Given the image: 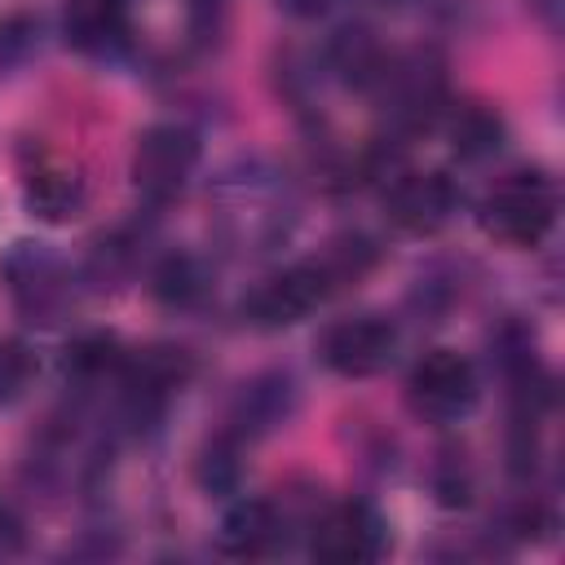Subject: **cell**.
I'll return each mask as SVG.
<instances>
[{"label": "cell", "instance_id": "3957f363", "mask_svg": "<svg viewBox=\"0 0 565 565\" xmlns=\"http://www.w3.org/2000/svg\"><path fill=\"white\" fill-rule=\"evenodd\" d=\"M335 291L331 274L322 260H300L291 269L269 274L247 300H243V318L260 331H278V327H296L300 318H309L327 296Z\"/></svg>", "mask_w": 565, "mask_h": 565}, {"label": "cell", "instance_id": "e0dca14e", "mask_svg": "<svg viewBox=\"0 0 565 565\" xmlns=\"http://www.w3.org/2000/svg\"><path fill=\"white\" fill-rule=\"evenodd\" d=\"M31 371H35L31 353L18 340H0V406L13 402L31 384Z\"/></svg>", "mask_w": 565, "mask_h": 565}, {"label": "cell", "instance_id": "ba28073f", "mask_svg": "<svg viewBox=\"0 0 565 565\" xmlns=\"http://www.w3.org/2000/svg\"><path fill=\"white\" fill-rule=\"evenodd\" d=\"M66 44L106 57L128 44V0H71L62 13Z\"/></svg>", "mask_w": 565, "mask_h": 565}, {"label": "cell", "instance_id": "52a82bcc", "mask_svg": "<svg viewBox=\"0 0 565 565\" xmlns=\"http://www.w3.org/2000/svg\"><path fill=\"white\" fill-rule=\"evenodd\" d=\"M459 207V190L441 172H411L397 177L388 190V216L406 234H437Z\"/></svg>", "mask_w": 565, "mask_h": 565}, {"label": "cell", "instance_id": "ac0fdd59", "mask_svg": "<svg viewBox=\"0 0 565 565\" xmlns=\"http://www.w3.org/2000/svg\"><path fill=\"white\" fill-rule=\"evenodd\" d=\"M31 44H35V22H31L26 13L4 18V22H0V71L18 66V62L31 53Z\"/></svg>", "mask_w": 565, "mask_h": 565}, {"label": "cell", "instance_id": "8fae6325", "mask_svg": "<svg viewBox=\"0 0 565 565\" xmlns=\"http://www.w3.org/2000/svg\"><path fill=\"white\" fill-rule=\"evenodd\" d=\"M22 199L40 221H71L84 207V181L62 163H35L22 177Z\"/></svg>", "mask_w": 565, "mask_h": 565}, {"label": "cell", "instance_id": "277c9868", "mask_svg": "<svg viewBox=\"0 0 565 565\" xmlns=\"http://www.w3.org/2000/svg\"><path fill=\"white\" fill-rule=\"evenodd\" d=\"M194 163H199V137L181 124H154L141 132L132 150V185L150 203H163L185 190V181L194 177Z\"/></svg>", "mask_w": 565, "mask_h": 565}, {"label": "cell", "instance_id": "4fadbf2b", "mask_svg": "<svg viewBox=\"0 0 565 565\" xmlns=\"http://www.w3.org/2000/svg\"><path fill=\"white\" fill-rule=\"evenodd\" d=\"M331 57H335V71H340L349 84H358V88L380 84L384 71H388V62H393V57L371 40V31H340Z\"/></svg>", "mask_w": 565, "mask_h": 565}, {"label": "cell", "instance_id": "6da1fadb", "mask_svg": "<svg viewBox=\"0 0 565 565\" xmlns=\"http://www.w3.org/2000/svg\"><path fill=\"white\" fill-rule=\"evenodd\" d=\"M481 225L508 247H539L556 225V185L543 172L503 177L481 203Z\"/></svg>", "mask_w": 565, "mask_h": 565}, {"label": "cell", "instance_id": "2e32d148", "mask_svg": "<svg viewBox=\"0 0 565 565\" xmlns=\"http://www.w3.org/2000/svg\"><path fill=\"white\" fill-rule=\"evenodd\" d=\"M124 366V353L115 344V335H79L71 349H66V375H79V380H97L106 371H119Z\"/></svg>", "mask_w": 565, "mask_h": 565}, {"label": "cell", "instance_id": "5bb4252c", "mask_svg": "<svg viewBox=\"0 0 565 565\" xmlns=\"http://www.w3.org/2000/svg\"><path fill=\"white\" fill-rule=\"evenodd\" d=\"M150 291H154V300L168 305V309H190V305L203 300V291H207V274H203V265H199L194 256L177 252V256H168V260L154 269Z\"/></svg>", "mask_w": 565, "mask_h": 565}, {"label": "cell", "instance_id": "ffe728a7", "mask_svg": "<svg viewBox=\"0 0 565 565\" xmlns=\"http://www.w3.org/2000/svg\"><path fill=\"white\" fill-rule=\"evenodd\" d=\"M278 9L291 13V18H318V13L331 9V0H278Z\"/></svg>", "mask_w": 565, "mask_h": 565}, {"label": "cell", "instance_id": "30bf717a", "mask_svg": "<svg viewBox=\"0 0 565 565\" xmlns=\"http://www.w3.org/2000/svg\"><path fill=\"white\" fill-rule=\"evenodd\" d=\"M9 287L26 313L44 318L62 296V269L40 243H18V252L9 256Z\"/></svg>", "mask_w": 565, "mask_h": 565}, {"label": "cell", "instance_id": "5b68a950", "mask_svg": "<svg viewBox=\"0 0 565 565\" xmlns=\"http://www.w3.org/2000/svg\"><path fill=\"white\" fill-rule=\"evenodd\" d=\"M309 547L327 565H366L388 547V525L371 503L344 499L313 521Z\"/></svg>", "mask_w": 565, "mask_h": 565}, {"label": "cell", "instance_id": "9c48e42d", "mask_svg": "<svg viewBox=\"0 0 565 565\" xmlns=\"http://www.w3.org/2000/svg\"><path fill=\"white\" fill-rule=\"evenodd\" d=\"M287 521L269 499H243L221 521V547L230 556H269L287 534Z\"/></svg>", "mask_w": 565, "mask_h": 565}, {"label": "cell", "instance_id": "8992f818", "mask_svg": "<svg viewBox=\"0 0 565 565\" xmlns=\"http://www.w3.org/2000/svg\"><path fill=\"white\" fill-rule=\"evenodd\" d=\"M393 349H397V331H393V322L380 318V313L340 318V322H331V327L322 331V340H318L322 362H327L335 375H344V380H366V375L384 371L388 358H393Z\"/></svg>", "mask_w": 565, "mask_h": 565}, {"label": "cell", "instance_id": "7c38bea8", "mask_svg": "<svg viewBox=\"0 0 565 565\" xmlns=\"http://www.w3.org/2000/svg\"><path fill=\"white\" fill-rule=\"evenodd\" d=\"M291 411V380L287 375H265V380H252L238 397V433H269L274 424H282Z\"/></svg>", "mask_w": 565, "mask_h": 565}, {"label": "cell", "instance_id": "9a60e30c", "mask_svg": "<svg viewBox=\"0 0 565 565\" xmlns=\"http://www.w3.org/2000/svg\"><path fill=\"white\" fill-rule=\"evenodd\" d=\"M450 141H455V154L486 159L503 141V119L494 110H486V106H459L450 115Z\"/></svg>", "mask_w": 565, "mask_h": 565}, {"label": "cell", "instance_id": "d6986e66", "mask_svg": "<svg viewBox=\"0 0 565 565\" xmlns=\"http://www.w3.org/2000/svg\"><path fill=\"white\" fill-rule=\"evenodd\" d=\"M203 486L207 490H230L234 486V477H238V463H234V446L230 441H212L207 450H203Z\"/></svg>", "mask_w": 565, "mask_h": 565}, {"label": "cell", "instance_id": "7a4b0ae2", "mask_svg": "<svg viewBox=\"0 0 565 565\" xmlns=\"http://www.w3.org/2000/svg\"><path fill=\"white\" fill-rule=\"evenodd\" d=\"M406 402L428 424H455L477 402V371L455 349L424 353L406 375Z\"/></svg>", "mask_w": 565, "mask_h": 565}]
</instances>
